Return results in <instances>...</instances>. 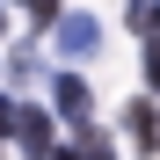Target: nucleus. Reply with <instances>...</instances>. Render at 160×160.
Masks as SVG:
<instances>
[{
  "instance_id": "f257e3e1",
  "label": "nucleus",
  "mask_w": 160,
  "mask_h": 160,
  "mask_svg": "<svg viewBox=\"0 0 160 160\" xmlns=\"http://www.w3.org/2000/svg\"><path fill=\"white\" fill-rule=\"evenodd\" d=\"M146 73H153V80H160V51H153V58H146Z\"/></svg>"
}]
</instances>
